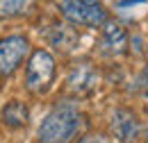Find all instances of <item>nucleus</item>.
<instances>
[{
    "label": "nucleus",
    "mask_w": 148,
    "mask_h": 143,
    "mask_svg": "<svg viewBox=\"0 0 148 143\" xmlns=\"http://www.w3.org/2000/svg\"><path fill=\"white\" fill-rule=\"evenodd\" d=\"M80 127V111L73 102L57 105L39 125V139L43 143H66Z\"/></svg>",
    "instance_id": "f257e3e1"
},
{
    "label": "nucleus",
    "mask_w": 148,
    "mask_h": 143,
    "mask_svg": "<svg viewBox=\"0 0 148 143\" xmlns=\"http://www.w3.org/2000/svg\"><path fill=\"white\" fill-rule=\"evenodd\" d=\"M55 80V59L48 50H34L25 68V86L32 93H46Z\"/></svg>",
    "instance_id": "f03ea898"
},
{
    "label": "nucleus",
    "mask_w": 148,
    "mask_h": 143,
    "mask_svg": "<svg viewBox=\"0 0 148 143\" xmlns=\"http://www.w3.org/2000/svg\"><path fill=\"white\" fill-rule=\"evenodd\" d=\"M57 5L64 18L75 25L96 27V25H103L107 18V12L100 5V0H57Z\"/></svg>",
    "instance_id": "7ed1b4c3"
},
{
    "label": "nucleus",
    "mask_w": 148,
    "mask_h": 143,
    "mask_svg": "<svg viewBox=\"0 0 148 143\" xmlns=\"http://www.w3.org/2000/svg\"><path fill=\"white\" fill-rule=\"evenodd\" d=\"M30 52V41L21 34L5 36L0 41V75H9L18 68V64Z\"/></svg>",
    "instance_id": "20e7f679"
},
{
    "label": "nucleus",
    "mask_w": 148,
    "mask_h": 143,
    "mask_svg": "<svg viewBox=\"0 0 148 143\" xmlns=\"http://www.w3.org/2000/svg\"><path fill=\"white\" fill-rule=\"evenodd\" d=\"M112 134L121 143H132L139 134V121L130 109H116L112 114Z\"/></svg>",
    "instance_id": "39448f33"
},
{
    "label": "nucleus",
    "mask_w": 148,
    "mask_h": 143,
    "mask_svg": "<svg viewBox=\"0 0 148 143\" xmlns=\"http://www.w3.org/2000/svg\"><path fill=\"white\" fill-rule=\"evenodd\" d=\"M96 82H98V73L93 71V66L89 61L75 64L71 75H69V89L73 91V93H77V95L91 93L93 86H96Z\"/></svg>",
    "instance_id": "423d86ee"
},
{
    "label": "nucleus",
    "mask_w": 148,
    "mask_h": 143,
    "mask_svg": "<svg viewBox=\"0 0 148 143\" xmlns=\"http://www.w3.org/2000/svg\"><path fill=\"white\" fill-rule=\"evenodd\" d=\"M100 46L107 54H123L125 48H128V34L125 30L114 23V20H107L103 25V34H100Z\"/></svg>",
    "instance_id": "0eeeda50"
},
{
    "label": "nucleus",
    "mask_w": 148,
    "mask_h": 143,
    "mask_svg": "<svg viewBox=\"0 0 148 143\" xmlns=\"http://www.w3.org/2000/svg\"><path fill=\"white\" fill-rule=\"evenodd\" d=\"M2 123L9 127H23L27 123V116H30V111L27 107L21 102V100H12V102H7L5 107H2Z\"/></svg>",
    "instance_id": "6e6552de"
},
{
    "label": "nucleus",
    "mask_w": 148,
    "mask_h": 143,
    "mask_svg": "<svg viewBox=\"0 0 148 143\" xmlns=\"http://www.w3.org/2000/svg\"><path fill=\"white\" fill-rule=\"evenodd\" d=\"M30 5H32V0H0V14L16 16V14H23Z\"/></svg>",
    "instance_id": "1a4fd4ad"
},
{
    "label": "nucleus",
    "mask_w": 148,
    "mask_h": 143,
    "mask_svg": "<svg viewBox=\"0 0 148 143\" xmlns=\"http://www.w3.org/2000/svg\"><path fill=\"white\" fill-rule=\"evenodd\" d=\"M50 41L55 46H59V48L69 50V46L75 41V32L71 27H55V34H50Z\"/></svg>",
    "instance_id": "9d476101"
},
{
    "label": "nucleus",
    "mask_w": 148,
    "mask_h": 143,
    "mask_svg": "<svg viewBox=\"0 0 148 143\" xmlns=\"http://www.w3.org/2000/svg\"><path fill=\"white\" fill-rule=\"evenodd\" d=\"M77 143H103V136H98V134H87V136H82Z\"/></svg>",
    "instance_id": "9b49d317"
},
{
    "label": "nucleus",
    "mask_w": 148,
    "mask_h": 143,
    "mask_svg": "<svg viewBox=\"0 0 148 143\" xmlns=\"http://www.w3.org/2000/svg\"><path fill=\"white\" fill-rule=\"evenodd\" d=\"M141 89H144V95L148 98V68L144 71V75H141Z\"/></svg>",
    "instance_id": "f8f14e48"
}]
</instances>
